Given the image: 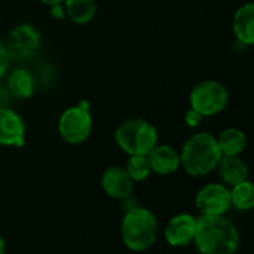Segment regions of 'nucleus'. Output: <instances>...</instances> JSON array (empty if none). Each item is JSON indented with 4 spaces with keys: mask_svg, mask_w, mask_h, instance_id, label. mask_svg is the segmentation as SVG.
I'll use <instances>...</instances> for the list:
<instances>
[{
    "mask_svg": "<svg viewBox=\"0 0 254 254\" xmlns=\"http://www.w3.org/2000/svg\"><path fill=\"white\" fill-rule=\"evenodd\" d=\"M101 186L107 196L113 199H127L134 190V182L122 167H109L101 176Z\"/></svg>",
    "mask_w": 254,
    "mask_h": 254,
    "instance_id": "11",
    "label": "nucleus"
},
{
    "mask_svg": "<svg viewBox=\"0 0 254 254\" xmlns=\"http://www.w3.org/2000/svg\"><path fill=\"white\" fill-rule=\"evenodd\" d=\"M92 131V116L89 103L82 100L79 104L65 109L58 119V132L68 144H82Z\"/></svg>",
    "mask_w": 254,
    "mask_h": 254,
    "instance_id": "6",
    "label": "nucleus"
},
{
    "mask_svg": "<svg viewBox=\"0 0 254 254\" xmlns=\"http://www.w3.org/2000/svg\"><path fill=\"white\" fill-rule=\"evenodd\" d=\"M193 243L201 254H235L240 234L234 222L225 216H201L196 219Z\"/></svg>",
    "mask_w": 254,
    "mask_h": 254,
    "instance_id": "1",
    "label": "nucleus"
},
{
    "mask_svg": "<svg viewBox=\"0 0 254 254\" xmlns=\"http://www.w3.org/2000/svg\"><path fill=\"white\" fill-rule=\"evenodd\" d=\"M6 91L16 100H28L36 91L34 76L27 68H15L7 74Z\"/></svg>",
    "mask_w": 254,
    "mask_h": 254,
    "instance_id": "13",
    "label": "nucleus"
},
{
    "mask_svg": "<svg viewBox=\"0 0 254 254\" xmlns=\"http://www.w3.org/2000/svg\"><path fill=\"white\" fill-rule=\"evenodd\" d=\"M231 205L241 211H249L254 207V185L250 180L241 182L231 189Z\"/></svg>",
    "mask_w": 254,
    "mask_h": 254,
    "instance_id": "18",
    "label": "nucleus"
},
{
    "mask_svg": "<svg viewBox=\"0 0 254 254\" xmlns=\"http://www.w3.org/2000/svg\"><path fill=\"white\" fill-rule=\"evenodd\" d=\"M9 61H10V58H9V55H7V52H6V49H4V45L0 42V80H1V79L4 77V74L7 73Z\"/></svg>",
    "mask_w": 254,
    "mask_h": 254,
    "instance_id": "21",
    "label": "nucleus"
},
{
    "mask_svg": "<svg viewBox=\"0 0 254 254\" xmlns=\"http://www.w3.org/2000/svg\"><path fill=\"white\" fill-rule=\"evenodd\" d=\"M6 252V243H4V238L0 235V254H4Z\"/></svg>",
    "mask_w": 254,
    "mask_h": 254,
    "instance_id": "24",
    "label": "nucleus"
},
{
    "mask_svg": "<svg viewBox=\"0 0 254 254\" xmlns=\"http://www.w3.org/2000/svg\"><path fill=\"white\" fill-rule=\"evenodd\" d=\"M219 174L226 186H235L241 182L249 180V165L240 156H222L219 165Z\"/></svg>",
    "mask_w": 254,
    "mask_h": 254,
    "instance_id": "15",
    "label": "nucleus"
},
{
    "mask_svg": "<svg viewBox=\"0 0 254 254\" xmlns=\"http://www.w3.org/2000/svg\"><path fill=\"white\" fill-rule=\"evenodd\" d=\"M49 7H51V15H52V18H55V19H63V18L65 16L63 3H57V4H52V6H49Z\"/></svg>",
    "mask_w": 254,
    "mask_h": 254,
    "instance_id": "22",
    "label": "nucleus"
},
{
    "mask_svg": "<svg viewBox=\"0 0 254 254\" xmlns=\"http://www.w3.org/2000/svg\"><path fill=\"white\" fill-rule=\"evenodd\" d=\"M63 6L65 16L77 25L89 24L97 15L95 0H64Z\"/></svg>",
    "mask_w": 254,
    "mask_h": 254,
    "instance_id": "17",
    "label": "nucleus"
},
{
    "mask_svg": "<svg viewBox=\"0 0 254 254\" xmlns=\"http://www.w3.org/2000/svg\"><path fill=\"white\" fill-rule=\"evenodd\" d=\"M116 144L128 156L147 155L158 144V131L146 119H125L115 131Z\"/></svg>",
    "mask_w": 254,
    "mask_h": 254,
    "instance_id": "4",
    "label": "nucleus"
},
{
    "mask_svg": "<svg viewBox=\"0 0 254 254\" xmlns=\"http://www.w3.org/2000/svg\"><path fill=\"white\" fill-rule=\"evenodd\" d=\"M190 109L201 113L204 118L222 113L229 104V91L219 80H202L193 86L189 95Z\"/></svg>",
    "mask_w": 254,
    "mask_h": 254,
    "instance_id": "5",
    "label": "nucleus"
},
{
    "mask_svg": "<svg viewBox=\"0 0 254 254\" xmlns=\"http://www.w3.org/2000/svg\"><path fill=\"white\" fill-rule=\"evenodd\" d=\"M180 167L192 177H205L214 171L222 159L217 140L210 132H195L180 150Z\"/></svg>",
    "mask_w": 254,
    "mask_h": 254,
    "instance_id": "2",
    "label": "nucleus"
},
{
    "mask_svg": "<svg viewBox=\"0 0 254 254\" xmlns=\"http://www.w3.org/2000/svg\"><path fill=\"white\" fill-rule=\"evenodd\" d=\"M150 171L159 176H171L180 168L179 152L168 144H156L147 155Z\"/></svg>",
    "mask_w": 254,
    "mask_h": 254,
    "instance_id": "12",
    "label": "nucleus"
},
{
    "mask_svg": "<svg viewBox=\"0 0 254 254\" xmlns=\"http://www.w3.org/2000/svg\"><path fill=\"white\" fill-rule=\"evenodd\" d=\"M39 1L46 4V6H52V4H57V3H63L64 0H39Z\"/></svg>",
    "mask_w": 254,
    "mask_h": 254,
    "instance_id": "23",
    "label": "nucleus"
},
{
    "mask_svg": "<svg viewBox=\"0 0 254 254\" xmlns=\"http://www.w3.org/2000/svg\"><path fill=\"white\" fill-rule=\"evenodd\" d=\"M158 219L156 216L144 207L129 208L121 225L122 241L131 252H146L158 240Z\"/></svg>",
    "mask_w": 254,
    "mask_h": 254,
    "instance_id": "3",
    "label": "nucleus"
},
{
    "mask_svg": "<svg viewBox=\"0 0 254 254\" xmlns=\"http://www.w3.org/2000/svg\"><path fill=\"white\" fill-rule=\"evenodd\" d=\"M25 143V124L12 109L0 106V146L21 147Z\"/></svg>",
    "mask_w": 254,
    "mask_h": 254,
    "instance_id": "10",
    "label": "nucleus"
},
{
    "mask_svg": "<svg viewBox=\"0 0 254 254\" xmlns=\"http://www.w3.org/2000/svg\"><path fill=\"white\" fill-rule=\"evenodd\" d=\"M195 204L201 216H225L231 208V190L222 183L205 185L196 193Z\"/></svg>",
    "mask_w": 254,
    "mask_h": 254,
    "instance_id": "8",
    "label": "nucleus"
},
{
    "mask_svg": "<svg viewBox=\"0 0 254 254\" xmlns=\"http://www.w3.org/2000/svg\"><path fill=\"white\" fill-rule=\"evenodd\" d=\"M232 30L237 39L246 45L252 46L254 43V4L246 3L240 6L232 19Z\"/></svg>",
    "mask_w": 254,
    "mask_h": 254,
    "instance_id": "14",
    "label": "nucleus"
},
{
    "mask_svg": "<svg viewBox=\"0 0 254 254\" xmlns=\"http://www.w3.org/2000/svg\"><path fill=\"white\" fill-rule=\"evenodd\" d=\"M10 60H28L37 54L42 45L39 30L31 24H21L13 27L3 43Z\"/></svg>",
    "mask_w": 254,
    "mask_h": 254,
    "instance_id": "7",
    "label": "nucleus"
},
{
    "mask_svg": "<svg viewBox=\"0 0 254 254\" xmlns=\"http://www.w3.org/2000/svg\"><path fill=\"white\" fill-rule=\"evenodd\" d=\"M196 231V217L188 213L171 217L164 229V237L171 247H186L193 243Z\"/></svg>",
    "mask_w": 254,
    "mask_h": 254,
    "instance_id": "9",
    "label": "nucleus"
},
{
    "mask_svg": "<svg viewBox=\"0 0 254 254\" xmlns=\"http://www.w3.org/2000/svg\"><path fill=\"white\" fill-rule=\"evenodd\" d=\"M125 171L132 179V182H144L150 176V165L146 155H132L128 158Z\"/></svg>",
    "mask_w": 254,
    "mask_h": 254,
    "instance_id": "19",
    "label": "nucleus"
},
{
    "mask_svg": "<svg viewBox=\"0 0 254 254\" xmlns=\"http://www.w3.org/2000/svg\"><path fill=\"white\" fill-rule=\"evenodd\" d=\"M202 121H204V116L193 109H189L185 115V122L189 128H198Z\"/></svg>",
    "mask_w": 254,
    "mask_h": 254,
    "instance_id": "20",
    "label": "nucleus"
},
{
    "mask_svg": "<svg viewBox=\"0 0 254 254\" xmlns=\"http://www.w3.org/2000/svg\"><path fill=\"white\" fill-rule=\"evenodd\" d=\"M217 146L222 156H237L241 155L247 147V135L243 129L231 127L223 129L219 137H216Z\"/></svg>",
    "mask_w": 254,
    "mask_h": 254,
    "instance_id": "16",
    "label": "nucleus"
}]
</instances>
